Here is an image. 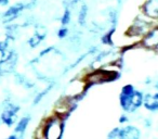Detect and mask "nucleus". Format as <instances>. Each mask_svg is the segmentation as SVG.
Instances as JSON below:
<instances>
[{
    "mask_svg": "<svg viewBox=\"0 0 158 139\" xmlns=\"http://www.w3.org/2000/svg\"><path fill=\"white\" fill-rule=\"evenodd\" d=\"M63 132V123L59 117H52L46 122L44 128V139H60Z\"/></svg>",
    "mask_w": 158,
    "mask_h": 139,
    "instance_id": "1",
    "label": "nucleus"
},
{
    "mask_svg": "<svg viewBox=\"0 0 158 139\" xmlns=\"http://www.w3.org/2000/svg\"><path fill=\"white\" fill-rule=\"evenodd\" d=\"M134 93V87L132 85H126L123 88L120 93V106L125 111H129L131 106V100L132 96Z\"/></svg>",
    "mask_w": 158,
    "mask_h": 139,
    "instance_id": "2",
    "label": "nucleus"
},
{
    "mask_svg": "<svg viewBox=\"0 0 158 139\" xmlns=\"http://www.w3.org/2000/svg\"><path fill=\"white\" fill-rule=\"evenodd\" d=\"M119 139H140L141 132L135 126H126L123 129H119Z\"/></svg>",
    "mask_w": 158,
    "mask_h": 139,
    "instance_id": "3",
    "label": "nucleus"
},
{
    "mask_svg": "<svg viewBox=\"0 0 158 139\" xmlns=\"http://www.w3.org/2000/svg\"><path fill=\"white\" fill-rule=\"evenodd\" d=\"M19 106H14V104H9L7 109L5 110V112L1 115V119L2 122L8 126H11L14 123V119H15V114L19 111Z\"/></svg>",
    "mask_w": 158,
    "mask_h": 139,
    "instance_id": "4",
    "label": "nucleus"
},
{
    "mask_svg": "<svg viewBox=\"0 0 158 139\" xmlns=\"http://www.w3.org/2000/svg\"><path fill=\"white\" fill-rule=\"evenodd\" d=\"M145 12L151 18L156 19L158 14V3L157 0H148L145 5Z\"/></svg>",
    "mask_w": 158,
    "mask_h": 139,
    "instance_id": "5",
    "label": "nucleus"
},
{
    "mask_svg": "<svg viewBox=\"0 0 158 139\" xmlns=\"http://www.w3.org/2000/svg\"><path fill=\"white\" fill-rule=\"evenodd\" d=\"M144 106L147 110L152 111H157L158 110V95H153V96H147L146 99H145Z\"/></svg>",
    "mask_w": 158,
    "mask_h": 139,
    "instance_id": "6",
    "label": "nucleus"
},
{
    "mask_svg": "<svg viewBox=\"0 0 158 139\" xmlns=\"http://www.w3.org/2000/svg\"><path fill=\"white\" fill-rule=\"evenodd\" d=\"M108 74L105 73V72H95L93 73L92 75H90L88 77V82L90 84H97V83H101V82H104V80H107V77H108Z\"/></svg>",
    "mask_w": 158,
    "mask_h": 139,
    "instance_id": "7",
    "label": "nucleus"
},
{
    "mask_svg": "<svg viewBox=\"0 0 158 139\" xmlns=\"http://www.w3.org/2000/svg\"><path fill=\"white\" fill-rule=\"evenodd\" d=\"M143 103V96L140 91H135L134 90L133 96H132V100H131V106H130V112H133L135 111L138 108H140Z\"/></svg>",
    "mask_w": 158,
    "mask_h": 139,
    "instance_id": "8",
    "label": "nucleus"
},
{
    "mask_svg": "<svg viewBox=\"0 0 158 139\" xmlns=\"http://www.w3.org/2000/svg\"><path fill=\"white\" fill-rule=\"evenodd\" d=\"M144 45L147 47H156L158 44V37H157V29H154L153 32H149L146 35L144 39Z\"/></svg>",
    "mask_w": 158,
    "mask_h": 139,
    "instance_id": "9",
    "label": "nucleus"
},
{
    "mask_svg": "<svg viewBox=\"0 0 158 139\" xmlns=\"http://www.w3.org/2000/svg\"><path fill=\"white\" fill-rule=\"evenodd\" d=\"M28 122H29V117H23V119H20V122L18 123L15 127V132H23L26 128V126L28 125Z\"/></svg>",
    "mask_w": 158,
    "mask_h": 139,
    "instance_id": "10",
    "label": "nucleus"
},
{
    "mask_svg": "<svg viewBox=\"0 0 158 139\" xmlns=\"http://www.w3.org/2000/svg\"><path fill=\"white\" fill-rule=\"evenodd\" d=\"M21 8H22V6H16V7L11 8V9L7 12L6 16H11V18H13V16H15L16 14L19 13V11L21 10Z\"/></svg>",
    "mask_w": 158,
    "mask_h": 139,
    "instance_id": "11",
    "label": "nucleus"
},
{
    "mask_svg": "<svg viewBox=\"0 0 158 139\" xmlns=\"http://www.w3.org/2000/svg\"><path fill=\"white\" fill-rule=\"evenodd\" d=\"M44 38V36H39V35H35L33 38H31V40H29V44H31V47H35V46H37L38 44L40 42V40Z\"/></svg>",
    "mask_w": 158,
    "mask_h": 139,
    "instance_id": "12",
    "label": "nucleus"
},
{
    "mask_svg": "<svg viewBox=\"0 0 158 139\" xmlns=\"http://www.w3.org/2000/svg\"><path fill=\"white\" fill-rule=\"evenodd\" d=\"M50 89H51V86H49L48 88H47V89H44V90L42 91V93H40L39 95H38L37 97L35 98V100H34V104H37L38 102H39L40 100H41L42 98L44 97V95H47V93H48V91L50 90Z\"/></svg>",
    "mask_w": 158,
    "mask_h": 139,
    "instance_id": "13",
    "label": "nucleus"
},
{
    "mask_svg": "<svg viewBox=\"0 0 158 139\" xmlns=\"http://www.w3.org/2000/svg\"><path fill=\"white\" fill-rule=\"evenodd\" d=\"M86 15H87V8L84 7V8H82V10H81V12H80V14H79V22L81 23V24H84V23H85Z\"/></svg>",
    "mask_w": 158,
    "mask_h": 139,
    "instance_id": "14",
    "label": "nucleus"
},
{
    "mask_svg": "<svg viewBox=\"0 0 158 139\" xmlns=\"http://www.w3.org/2000/svg\"><path fill=\"white\" fill-rule=\"evenodd\" d=\"M118 132H119V128H115V129H113L112 132L108 134L107 139H116L117 137H118Z\"/></svg>",
    "mask_w": 158,
    "mask_h": 139,
    "instance_id": "15",
    "label": "nucleus"
},
{
    "mask_svg": "<svg viewBox=\"0 0 158 139\" xmlns=\"http://www.w3.org/2000/svg\"><path fill=\"white\" fill-rule=\"evenodd\" d=\"M69 22V11H65V13H64L63 15V19H62V23H63V25L67 24V23Z\"/></svg>",
    "mask_w": 158,
    "mask_h": 139,
    "instance_id": "16",
    "label": "nucleus"
},
{
    "mask_svg": "<svg viewBox=\"0 0 158 139\" xmlns=\"http://www.w3.org/2000/svg\"><path fill=\"white\" fill-rule=\"evenodd\" d=\"M112 33H113V31L103 37V39H102V40H103L104 44H112V40H110V37H112Z\"/></svg>",
    "mask_w": 158,
    "mask_h": 139,
    "instance_id": "17",
    "label": "nucleus"
},
{
    "mask_svg": "<svg viewBox=\"0 0 158 139\" xmlns=\"http://www.w3.org/2000/svg\"><path fill=\"white\" fill-rule=\"evenodd\" d=\"M66 35H67V29H66V28H61L59 31V37L60 38L65 37Z\"/></svg>",
    "mask_w": 158,
    "mask_h": 139,
    "instance_id": "18",
    "label": "nucleus"
},
{
    "mask_svg": "<svg viewBox=\"0 0 158 139\" xmlns=\"http://www.w3.org/2000/svg\"><path fill=\"white\" fill-rule=\"evenodd\" d=\"M127 121H128V119L126 115H121L120 119H119V123H126Z\"/></svg>",
    "mask_w": 158,
    "mask_h": 139,
    "instance_id": "19",
    "label": "nucleus"
},
{
    "mask_svg": "<svg viewBox=\"0 0 158 139\" xmlns=\"http://www.w3.org/2000/svg\"><path fill=\"white\" fill-rule=\"evenodd\" d=\"M8 139H16V136H15V135H12V136H10Z\"/></svg>",
    "mask_w": 158,
    "mask_h": 139,
    "instance_id": "20",
    "label": "nucleus"
}]
</instances>
